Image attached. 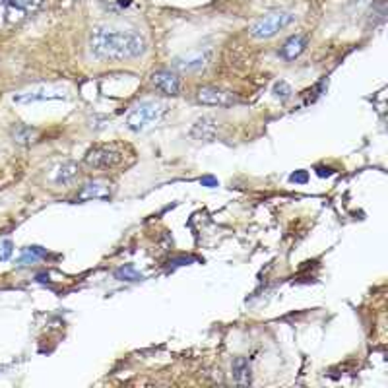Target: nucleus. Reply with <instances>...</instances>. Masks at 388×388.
I'll use <instances>...</instances> for the list:
<instances>
[{
    "label": "nucleus",
    "instance_id": "nucleus-1",
    "mask_svg": "<svg viewBox=\"0 0 388 388\" xmlns=\"http://www.w3.org/2000/svg\"><path fill=\"white\" fill-rule=\"evenodd\" d=\"M148 49L146 39L136 31L100 26L91 31L90 51L100 61H128L142 56Z\"/></svg>",
    "mask_w": 388,
    "mask_h": 388
},
{
    "label": "nucleus",
    "instance_id": "nucleus-2",
    "mask_svg": "<svg viewBox=\"0 0 388 388\" xmlns=\"http://www.w3.org/2000/svg\"><path fill=\"white\" fill-rule=\"evenodd\" d=\"M132 162H134L132 148L121 144V142L95 144L84 155V163L95 171H111V169H118V167H127Z\"/></svg>",
    "mask_w": 388,
    "mask_h": 388
},
{
    "label": "nucleus",
    "instance_id": "nucleus-3",
    "mask_svg": "<svg viewBox=\"0 0 388 388\" xmlns=\"http://www.w3.org/2000/svg\"><path fill=\"white\" fill-rule=\"evenodd\" d=\"M169 105L165 101L160 100H148L138 103L130 113L127 115V127L132 132H142L146 128L154 127L157 123H162L163 117L167 115Z\"/></svg>",
    "mask_w": 388,
    "mask_h": 388
},
{
    "label": "nucleus",
    "instance_id": "nucleus-4",
    "mask_svg": "<svg viewBox=\"0 0 388 388\" xmlns=\"http://www.w3.org/2000/svg\"><path fill=\"white\" fill-rule=\"evenodd\" d=\"M293 20H295V16L289 14V12H272L268 16L258 20L256 24H253L251 36L254 39H270L276 33H280L281 29H286Z\"/></svg>",
    "mask_w": 388,
    "mask_h": 388
},
{
    "label": "nucleus",
    "instance_id": "nucleus-5",
    "mask_svg": "<svg viewBox=\"0 0 388 388\" xmlns=\"http://www.w3.org/2000/svg\"><path fill=\"white\" fill-rule=\"evenodd\" d=\"M68 93L63 88H54V86H37L31 90L16 93L12 100L14 103H36V101H51V100H66Z\"/></svg>",
    "mask_w": 388,
    "mask_h": 388
},
{
    "label": "nucleus",
    "instance_id": "nucleus-6",
    "mask_svg": "<svg viewBox=\"0 0 388 388\" xmlns=\"http://www.w3.org/2000/svg\"><path fill=\"white\" fill-rule=\"evenodd\" d=\"M152 86L155 90L162 91L163 95H179L181 93V78L171 70H160V72L152 74Z\"/></svg>",
    "mask_w": 388,
    "mask_h": 388
},
{
    "label": "nucleus",
    "instance_id": "nucleus-7",
    "mask_svg": "<svg viewBox=\"0 0 388 388\" xmlns=\"http://www.w3.org/2000/svg\"><path fill=\"white\" fill-rule=\"evenodd\" d=\"M199 101L204 105H214V107H229L235 103V95L231 91L219 90V88H202L199 90Z\"/></svg>",
    "mask_w": 388,
    "mask_h": 388
},
{
    "label": "nucleus",
    "instance_id": "nucleus-8",
    "mask_svg": "<svg viewBox=\"0 0 388 388\" xmlns=\"http://www.w3.org/2000/svg\"><path fill=\"white\" fill-rule=\"evenodd\" d=\"M217 134V123L216 118L212 117H200L196 123L190 128V136L194 140H204V142H212Z\"/></svg>",
    "mask_w": 388,
    "mask_h": 388
},
{
    "label": "nucleus",
    "instance_id": "nucleus-9",
    "mask_svg": "<svg viewBox=\"0 0 388 388\" xmlns=\"http://www.w3.org/2000/svg\"><path fill=\"white\" fill-rule=\"evenodd\" d=\"M208 59H210V54L208 53H190V54H185V56H179V59H175V68L177 70H183V72H194V70H200V68H204L208 63Z\"/></svg>",
    "mask_w": 388,
    "mask_h": 388
},
{
    "label": "nucleus",
    "instance_id": "nucleus-10",
    "mask_svg": "<svg viewBox=\"0 0 388 388\" xmlns=\"http://www.w3.org/2000/svg\"><path fill=\"white\" fill-rule=\"evenodd\" d=\"M305 47H307V37L293 36V37H289L288 41L284 43L280 53L286 61H295L299 54L305 51Z\"/></svg>",
    "mask_w": 388,
    "mask_h": 388
},
{
    "label": "nucleus",
    "instance_id": "nucleus-11",
    "mask_svg": "<svg viewBox=\"0 0 388 388\" xmlns=\"http://www.w3.org/2000/svg\"><path fill=\"white\" fill-rule=\"evenodd\" d=\"M233 379L237 385H251V365L245 357H237L233 363Z\"/></svg>",
    "mask_w": 388,
    "mask_h": 388
},
{
    "label": "nucleus",
    "instance_id": "nucleus-12",
    "mask_svg": "<svg viewBox=\"0 0 388 388\" xmlns=\"http://www.w3.org/2000/svg\"><path fill=\"white\" fill-rule=\"evenodd\" d=\"M76 175H78V165L72 162L64 163L54 173V183L56 185H68V183L76 179Z\"/></svg>",
    "mask_w": 388,
    "mask_h": 388
},
{
    "label": "nucleus",
    "instance_id": "nucleus-13",
    "mask_svg": "<svg viewBox=\"0 0 388 388\" xmlns=\"http://www.w3.org/2000/svg\"><path fill=\"white\" fill-rule=\"evenodd\" d=\"M109 196V185L105 183H91L86 189L82 190L80 200H90V199H107Z\"/></svg>",
    "mask_w": 388,
    "mask_h": 388
},
{
    "label": "nucleus",
    "instance_id": "nucleus-14",
    "mask_svg": "<svg viewBox=\"0 0 388 388\" xmlns=\"http://www.w3.org/2000/svg\"><path fill=\"white\" fill-rule=\"evenodd\" d=\"M45 256V251L41 249V247H27V249H24V256L20 258V262L22 264H26V262H36L39 261V258H43Z\"/></svg>",
    "mask_w": 388,
    "mask_h": 388
},
{
    "label": "nucleus",
    "instance_id": "nucleus-15",
    "mask_svg": "<svg viewBox=\"0 0 388 388\" xmlns=\"http://www.w3.org/2000/svg\"><path fill=\"white\" fill-rule=\"evenodd\" d=\"M274 95L280 98V100H288L289 95H291V88H289L286 82H278V84L274 86Z\"/></svg>",
    "mask_w": 388,
    "mask_h": 388
},
{
    "label": "nucleus",
    "instance_id": "nucleus-16",
    "mask_svg": "<svg viewBox=\"0 0 388 388\" xmlns=\"http://www.w3.org/2000/svg\"><path fill=\"white\" fill-rule=\"evenodd\" d=\"M36 134L31 128H26V127H20L16 132H14V138L18 140V142H22V144H26V142H29L31 140V136Z\"/></svg>",
    "mask_w": 388,
    "mask_h": 388
},
{
    "label": "nucleus",
    "instance_id": "nucleus-17",
    "mask_svg": "<svg viewBox=\"0 0 388 388\" xmlns=\"http://www.w3.org/2000/svg\"><path fill=\"white\" fill-rule=\"evenodd\" d=\"M10 254H12V243L10 241L0 243V261H8Z\"/></svg>",
    "mask_w": 388,
    "mask_h": 388
},
{
    "label": "nucleus",
    "instance_id": "nucleus-18",
    "mask_svg": "<svg viewBox=\"0 0 388 388\" xmlns=\"http://www.w3.org/2000/svg\"><path fill=\"white\" fill-rule=\"evenodd\" d=\"M117 278H128V281H132V280H138V274H136L132 268H123V270H118L117 272Z\"/></svg>",
    "mask_w": 388,
    "mask_h": 388
},
{
    "label": "nucleus",
    "instance_id": "nucleus-19",
    "mask_svg": "<svg viewBox=\"0 0 388 388\" xmlns=\"http://www.w3.org/2000/svg\"><path fill=\"white\" fill-rule=\"evenodd\" d=\"M291 181H295V183L307 181V173H297V175H291Z\"/></svg>",
    "mask_w": 388,
    "mask_h": 388
}]
</instances>
